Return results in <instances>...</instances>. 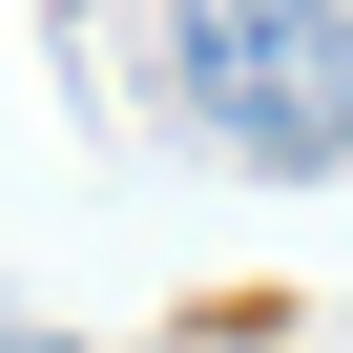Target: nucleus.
<instances>
[{
    "label": "nucleus",
    "mask_w": 353,
    "mask_h": 353,
    "mask_svg": "<svg viewBox=\"0 0 353 353\" xmlns=\"http://www.w3.org/2000/svg\"><path fill=\"white\" fill-rule=\"evenodd\" d=\"M0 353H83V332H0Z\"/></svg>",
    "instance_id": "2"
},
{
    "label": "nucleus",
    "mask_w": 353,
    "mask_h": 353,
    "mask_svg": "<svg viewBox=\"0 0 353 353\" xmlns=\"http://www.w3.org/2000/svg\"><path fill=\"white\" fill-rule=\"evenodd\" d=\"M145 63H166V104H188L229 166H270V188L353 166V21L332 0H166Z\"/></svg>",
    "instance_id": "1"
}]
</instances>
